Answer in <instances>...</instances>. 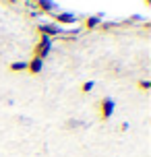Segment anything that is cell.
Listing matches in <instances>:
<instances>
[{"label":"cell","mask_w":151,"mask_h":157,"mask_svg":"<svg viewBox=\"0 0 151 157\" xmlns=\"http://www.w3.org/2000/svg\"><path fill=\"white\" fill-rule=\"evenodd\" d=\"M50 52H52V39H50L48 35H40V41L33 46V58L44 60Z\"/></svg>","instance_id":"cell-1"},{"label":"cell","mask_w":151,"mask_h":157,"mask_svg":"<svg viewBox=\"0 0 151 157\" xmlns=\"http://www.w3.org/2000/svg\"><path fill=\"white\" fill-rule=\"evenodd\" d=\"M114 108H116V103L112 97H102L99 103H97V114H99V120H110L112 114H114Z\"/></svg>","instance_id":"cell-2"},{"label":"cell","mask_w":151,"mask_h":157,"mask_svg":"<svg viewBox=\"0 0 151 157\" xmlns=\"http://www.w3.org/2000/svg\"><path fill=\"white\" fill-rule=\"evenodd\" d=\"M41 68H44V60H40V58H31V60L27 62V68H25V71L29 72V75H40Z\"/></svg>","instance_id":"cell-3"},{"label":"cell","mask_w":151,"mask_h":157,"mask_svg":"<svg viewBox=\"0 0 151 157\" xmlns=\"http://www.w3.org/2000/svg\"><path fill=\"white\" fill-rule=\"evenodd\" d=\"M56 23L71 25V23H75V15H71V13H60V15H56Z\"/></svg>","instance_id":"cell-4"},{"label":"cell","mask_w":151,"mask_h":157,"mask_svg":"<svg viewBox=\"0 0 151 157\" xmlns=\"http://www.w3.org/2000/svg\"><path fill=\"white\" fill-rule=\"evenodd\" d=\"M40 33L41 35H54V33H58V27L56 25H40Z\"/></svg>","instance_id":"cell-5"},{"label":"cell","mask_w":151,"mask_h":157,"mask_svg":"<svg viewBox=\"0 0 151 157\" xmlns=\"http://www.w3.org/2000/svg\"><path fill=\"white\" fill-rule=\"evenodd\" d=\"M25 68H27V62H21V60L8 64V71H10V72H23Z\"/></svg>","instance_id":"cell-6"},{"label":"cell","mask_w":151,"mask_h":157,"mask_svg":"<svg viewBox=\"0 0 151 157\" xmlns=\"http://www.w3.org/2000/svg\"><path fill=\"white\" fill-rule=\"evenodd\" d=\"M37 6H40L41 10H46V13H52V10H54V2H52V0H40Z\"/></svg>","instance_id":"cell-7"},{"label":"cell","mask_w":151,"mask_h":157,"mask_svg":"<svg viewBox=\"0 0 151 157\" xmlns=\"http://www.w3.org/2000/svg\"><path fill=\"white\" fill-rule=\"evenodd\" d=\"M99 21H102V17H89L87 21H85V29H93Z\"/></svg>","instance_id":"cell-8"},{"label":"cell","mask_w":151,"mask_h":157,"mask_svg":"<svg viewBox=\"0 0 151 157\" xmlns=\"http://www.w3.org/2000/svg\"><path fill=\"white\" fill-rule=\"evenodd\" d=\"M93 85H95L93 81H85V83L81 85V93H89V91L93 89Z\"/></svg>","instance_id":"cell-9"},{"label":"cell","mask_w":151,"mask_h":157,"mask_svg":"<svg viewBox=\"0 0 151 157\" xmlns=\"http://www.w3.org/2000/svg\"><path fill=\"white\" fill-rule=\"evenodd\" d=\"M149 87H151V83L147 81V78H143V81H139V89H143V91H147Z\"/></svg>","instance_id":"cell-10"}]
</instances>
